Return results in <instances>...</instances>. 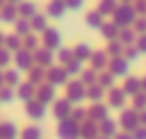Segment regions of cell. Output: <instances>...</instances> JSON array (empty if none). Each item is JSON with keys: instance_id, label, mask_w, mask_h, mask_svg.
<instances>
[{"instance_id": "obj_1", "label": "cell", "mask_w": 146, "mask_h": 139, "mask_svg": "<svg viewBox=\"0 0 146 139\" xmlns=\"http://www.w3.org/2000/svg\"><path fill=\"white\" fill-rule=\"evenodd\" d=\"M58 139H79V125L72 120H60L58 122Z\"/></svg>"}, {"instance_id": "obj_2", "label": "cell", "mask_w": 146, "mask_h": 139, "mask_svg": "<svg viewBox=\"0 0 146 139\" xmlns=\"http://www.w3.org/2000/svg\"><path fill=\"white\" fill-rule=\"evenodd\" d=\"M120 127H122L125 132H134L139 127V115H137V110H122L120 113Z\"/></svg>"}, {"instance_id": "obj_3", "label": "cell", "mask_w": 146, "mask_h": 139, "mask_svg": "<svg viewBox=\"0 0 146 139\" xmlns=\"http://www.w3.org/2000/svg\"><path fill=\"white\" fill-rule=\"evenodd\" d=\"M84 98H86V86L82 82H72L67 86V101L74 106V103H82Z\"/></svg>"}, {"instance_id": "obj_4", "label": "cell", "mask_w": 146, "mask_h": 139, "mask_svg": "<svg viewBox=\"0 0 146 139\" xmlns=\"http://www.w3.org/2000/svg\"><path fill=\"white\" fill-rule=\"evenodd\" d=\"M36 101L43 103V106L53 103V101H55V86H53V84H41V86H36Z\"/></svg>"}, {"instance_id": "obj_5", "label": "cell", "mask_w": 146, "mask_h": 139, "mask_svg": "<svg viewBox=\"0 0 146 139\" xmlns=\"http://www.w3.org/2000/svg\"><path fill=\"white\" fill-rule=\"evenodd\" d=\"M79 137H82V139H98V137H101L98 122H94V120L82 122V125H79Z\"/></svg>"}, {"instance_id": "obj_6", "label": "cell", "mask_w": 146, "mask_h": 139, "mask_svg": "<svg viewBox=\"0 0 146 139\" xmlns=\"http://www.w3.org/2000/svg\"><path fill=\"white\" fill-rule=\"evenodd\" d=\"M15 63H17V70H31V67H34V53L22 48V51H17Z\"/></svg>"}, {"instance_id": "obj_7", "label": "cell", "mask_w": 146, "mask_h": 139, "mask_svg": "<svg viewBox=\"0 0 146 139\" xmlns=\"http://www.w3.org/2000/svg\"><path fill=\"white\" fill-rule=\"evenodd\" d=\"M48 84H53V86H60V84H67V72H65V67H50L48 70Z\"/></svg>"}, {"instance_id": "obj_8", "label": "cell", "mask_w": 146, "mask_h": 139, "mask_svg": "<svg viewBox=\"0 0 146 139\" xmlns=\"http://www.w3.org/2000/svg\"><path fill=\"white\" fill-rule=\"evenodd\" d=\"M98 132H101V137H106V139H113V137L120 132V125L115 122V120L106 118L103 122H98Z\"/></svg>"}, {"instance_id": "obj_9", "label": "cell", "mask_w": 146, "mask_h": 139, "mask_svg": "<svg viewBox=\"0 0 146 139\" xmlns=\"http://www.w3.org/2000/svg\"><path fill=\"white\" fill-rule=\"evenodd\" d=\"M53 103H55L53 113H55L58 122H60V120H67V118H70V113H72V103H70L67 98H62V101H53Z\"/></svg>"}, {"instance_id": "obj_10", "label": "cell", "mask_w": 146, "mask_h": 139, "mask_svg": "<svg viewBox=\"0 0 146 139\" xmlns=\"http://www.w3.org/2000/svg\"><path fill=\"white\" fill-rule=\"evenodd\" d=\"M50 63H53V51H48V48L34 51V65H38V67H50Z\"/></svg>"}, {"instance_id": "obj_11", "label": "cell", "mask_w": 146, "mask_h": 139, "mask_svg": "<svg viewBox=\"0 0 146 139\" xmlns=\"http://www.w3.org/2000/svg\"><path fill=\"white\" fill-rule=\"evenodd\" d=\"M27 115L31 120H43L46 118V106L38 103V101H29L27 103Z\"/></svg>"}, {"instance_id": "obj_12", "label": "cell", "mask_w": 146, "mask_h": 139, "mask_svg": "<svg viewBox=\"0 0 146 139\" xmlns=\"http://www.w3.org/2000/svg\"><path fill=\"white\" fill-rule=\"evenodd\" d=\"M127 72H129L127 60H125V58H113V63H110V74H113V77H127Z\"/></svg>"}, {"instance_id": "obj_13", "label": "cell", "mask_w": 146, "mask_h": 139, "mask_svg": "<svg viewBox=\"0 0 146 139\" xmlns=\"http://www.w3.org/2000/svg\"><path fill=\"white\" fill-rule=\"evenodd\" d=\"M89 113V120H94V122H103V120L108 118V106H103V103H94L91 106V110Z\"/></svg>"}, {"instance_id": "obj_14", "label": "cell", "mask_w": 146, "mask_h": 139, "mask_svg": "<svg viewBox=\"0 0 146 139\" xmlns=\"http://www.w3.org/2000/svg\"><path fill=\"white\" fill-rule=\"evenodd\" d=\"M19 91H17V96H19V98L24 101V103H29V101H34V96H36V86L31 82H27V84H19Z\"/></svg>"}, {"instance_id": "obj_15", "label": "cell", "mask_w": 146, "mask_h": 139, "mask_svg": "<svg viewBox=\"0 0 146 139\" xmlns=\"http://www.w3.org/2000/svg\"><path fill=\"white\" fill-rule=\"evenodd\" d=\"M19 137V127L15 122H0V139H17Z\"/></svg>"}, {"instance_id": "obj_16", "label": "cell", "mask_w": 146, "mask_h": 139, "mask_svg": "<svg viewBox=\"0 0 146 139\" xmlns=\"http://www.w3.org/2000/svg\"><path fill=\"white\" fill-rule=\"evenodd\" d=\"M43 46L48 48V51H55V48L60 46V36L55 29H46L43 31Z\"/></svg>"}, {"instance_id": "obj_17", "label": "cell", "mask_w": 146, "mask_h": 139, "mask_svg": "<svg viewBox=\"0 0 146 139\" xmlns=\"http://www.w3.org/2000/svg\"><path fill=\"white\" fill-rule=\"evenodd\" d=\"M132 19H134V12H132L129 7L115 10V24H117V27H125V24H129Z\"/></svg>"}, {"instance_id": "obj_18", "label": "cell", "mask_w": 146, "mask_h": 139, "mask_svg": "<svg viewBox=\"0 0 146 139\" xmlns=\"http://www.w3.org/2000/svg\"><path fill=\"white\" fill-rule=\"evenodd\" d=\"M125 96H137L139 91H141V79L139 77H129V79L125 82Z\"/></svg>"}, {"instance_id": "obj_19", "label": "cell", "mask_w": 146, "mask_h": 139, "mask_svg": "<svg viewBox=\"0 0 146 139\" xmlns=\"http://www.w3.org/2000/svg\"><path fill=\"white\" fill-rule=\"evenodd\" d=\"M125 101H127L125 91H120V89H110V108L120 110V108H125Z\"/></svg>"}, {"instance_id": "obj_20", "label": "cell", "mask_w": 146, "mask_h": 139, "mask_svg": "<svg viewBox=\"0 0 146 139\" xmlns=\"http://www.w3.org/2000/svg\"><path fill=\"white\" fill-rule=\"evenodd\" d=\"M19 139H43V130L36 127V125H29L19 132Z\"/></svg>"}, {"instance_id": "obj_21", "label": "cell", "mask_w": 146, "mask_h": 139, "mask_svg": "<svg viewBox=\"0 0 146 139\" xmlns=\"http://www.w3.org/2000/svg\"><path fill=\"white\" fill-rule=\"evenodd\" d=\"M103 94H106V89H103L101 84H91V86L86 89V98H91V101H94V103H101Z\"/></svg>"}, {"instance_id": "obj_22", "label": "cell", "mask_w": 146, "mask_h": 139, "mask_svg": "<svg viewBox=\"0 0 146 139\" xmlns=\"http://www.w3.org/2000/svg\"><path fill=\"white\" fill-rule=\"evenodd\" d=\"M89 60H91V65H94V70H96V72H101V70L108 65V58L103 55V53H91V58H89Z\"/></svg>"}, {"instance_id": "obj_23", "label": "cell", "mask_w": 146, "mask_h": 139, "mask_svg": "<svg viewBox=\"0 0 146 139\" xmlns=\"http://www.w3.org/2000/svg\"><path fill=\"white\" fill-rule=\"evenodd\" d=\"M46 79V72H43V67H31L29 70V82L34 84V86H38L41 82Z\"/></svg>"}, {"instance_id": "obj_24", "label": "cell", "mask_w": 146, "mask_h": 139, "mask_svg": "<svg viewBox=\"0 0 146 139\" xmlns=\"http://www.w3.org/2000/svg\"><path fill=\"white\" fill-rule=\"evenodd\" d=\"M91 53H94V51H91L86 43H79L74 51H72V55H74L77 60H89V58H91Z\"/></svg>"}, {"instance_id": "obj_25", "label": "cell", "mask_w": 146, "mask_h": 139, "mask_svg": "<svg viewBox=\"0 0 146 139\" xmlns=\"http://www.w3.org/2000/svg\"><path fill=\"white\" fill-rule=\"evenodd\" d=\"M3 74H5V86H10V89L19 86V72L17 70H7V72H3Z\"/></svg>"}, {"instance_id": "obj_26", "label": "cell", "mask_w": 146, "mask_h": 139, "mask_svg": "<svg viewBox=\"0 0 146 139\" xmlns=\"http://www.w3.org/2000/svg\"><path fill=\"white\" fill-rule=\"evenodd\" d=\"M70 120H72V122H77V125H82V122H86V120H89V113L84 110V108H72Z\"/></svg>"}, {"instance_id": "obj_27", "label": "cell", "mask_w": 146, "mask_h": 139, "mask_svg": "<svg viewBox=\"0 0 146 139\" xmlns=\"http://www.w3.org/2000/svg\"><path fill=\"white\" fill-rule=\"evenodd\" d=\"M5 51H22V41L19 36H5Z\"/></svg>"}, {"instance_id": "obj_28", "label": "cell", "mask_w": 146, "mask_h": 139, "mask_svg": "<svg viewBox=\"0 0 146 139\" xmlns=\"http://www.w3.org/2000/svg\"><path fill=\"white\" fill-rule=\"evenodd\" d=\"M65 72H67V74H82V60H77V58H72L67 65H65Z\"/></svg>"}, {"instance_id": "obj_29", "label": "cell", "mask_w": 146, "mask_h": 139, "mask_svg": "<svg viewBox=\"0 0 146 139\" xmlns=\"http://www.w3.org/2000/svg\"><path fill=\"white\" fill-rule=\"evenodd\" d=\"M103 36H106L108 41H115V36H117V24H106V27H101Z\"/></svg>"}, {"instance_id": "obj_30", "label": "cell", "mask_w": 146, "mask_h": 139, "mask_svg": "<svg viewBox=\"0 0 146 139\" xmlns=\"http://www.w3.org/2000/svg\"><path fill=\"white\" fill-rule=\"evenodd\" d=\"M31 29H34V31H41V34H43V31H46V17L34 15V17H31Z\"/></svg>"}, {"instance_id": "obj_31", "label": "cell", "mask_w": 146, "mask_h": 139, "mask_svg": "<svg viewBox=\"0 0 146 139\" xmlns=\"http://www.w3.org/2000/svg\"><path fill=\"white\" fill-rule=\"evenodd\" d=\"M10 101H15V91L10 86H3L0 89V103H10Z\"/></svg>"}, {"instance_id": "obj_32", "label": "cell", "mask_w": 146, "mask_h": 139, "mask_svg": "<svg viewBox=\"0 0 146 139\" xmlns=\"http://www.w3.org/2000/svg\"><path fill=\"white\" fill-rule=\"evenodd\" d=\"M134 110L137 113L139 110H146V91H141V94L134 96Z\"/></svg>"}, {"instance_id": "obj_33", "label": "cell", "mask_w": 146, "mask_h": 139, "mask_svg": "<svg viewBox=\"0 0 146 139\" xmlns=\"http://www.w3.org/2000/svg\"><path fill=\"white\" fill-rule=\"evenodd\" d=\"M113 79H115V77L110 74V72H103V74L98 77V84L103 89H113Z\"/></svg>"}, {"instance_id": "obj_34", "label": "cell", "mask_w": 146, "mask_h": 139, "mask_svg": "<svg viewBox=\"0 0 146 139\" xmlns=\"http://www.w3.org/2000/svg\"><path fill=\"white\" fill-rule=\"evenodd\" d=\"M82 84H84V86H91V84H96V70L82 72Z\"/></svg>"}, {"instance_id": "obj_35", "label": "cell", "mask_w": 146, "mask_h": 139, "mask_svg": "<svg viewBox=\"0 0 146 139\" xmlns=\"http://www.w3.org/2000/svg\"><path fill=\"white\" fill-rule=\"evenodd\" d=\"M86 22H89V27H101V24H103L101 12H91V15L86 17Z\"/></svg>"}, {"instance_id": "obj_36", "label": "cell", "mask_w": 146, "mask_h": 139, "mask_svg": "<svg viewBox=\"0 0 146 139\" xmlns=\"http://www.w3.org/2000/svg\"><path fill=\"white\" fill-rule=\"evenodd\" d=\"M72 58H74V55H72V51H70V48H62V51L58 53V60H60L62 65H67V63H70Z\"/></svg>"}, {"instance_id": "obj_37", "label": "cell", "mask_w": 146, "mask_h": 139, "mask_svg": "<svg viewBox=\"0 0 146 139\" xmlns=\"http://www.w3.org/2000/svg\"><path fill=\"white\" fill-rule=\"evenodd\" d=\"M48 12H50L53 17H62V12H65V5H62V3H53L50 7H48Z\"/></svg>"}, {"instance_id": "obj_38", "label": "cell", "mask_w": 146, "mask_h": 139, "mask_svg": "<svg viewBox=\"0 0 146 139\" xmlns=\"http://www.w3.org/2000/svg\"><path fill=\"white\" fill-rule=\"evenodd\" d=\"M10 60H12L10 51H5V48H0V70H3V67H7V65H10Z\"/></svg>"}, {"instance_id": "obj_39", "label": "cell", "mask_w": 146, "mask_h": 139, "mask_svg": "<svg viewBox=\"0 0 146 139\" xmlns=\"http://www.w3.org/2000/svg\"><path fill=\"white\" fill-rule=\"evenodd\" d=\"M36 46H38V41H36L34 36H29V34L24 36V51H34Z\"/></svg>"}, {"instance_id": "obj_40", "label": "cell", "mask_w": 146, "mask_h": 139, "mask_svg": "<svg viewBox=\"0 0 146 139\" xmlns=\"http://www.w3.org/2000/svg\"><path fill=\"white\" fill-rule=\"evenodd\" d=\"M19 12H22L24 17H34L36 15V7H34L31 3H27V5H22V7H19Z\"/></svg>"}, {"instance_id": "obj_41", "label": "cell", "mask_w": 146, "mask_h": 139, "mask_svg": "<svg viewBox=\"0 0 146 139\" xmlns=\"http://www.w3.org/2000/svg\"><path fill=\"white\" fill-rule=\"evenodd\" d=\"M29 29H31V24H29V22H17V34H19V36H27Z\"/></svg>"}, {"instance_id": "obj_42", "label": "cell", "mask_w": 146, "mask_h": 139, "mask_svg": "<svg viewBox=\"0 0 146 139\" xmlns=\"http://www.w3.org/2000/svg\"><path fill=\"white\" fill-rule=\"evenodd\" d=\"M132 41H134V34H132V31H122V34H120V43H122V46H129Z\"/></svg>"}, {"instance_id": "obj_43", "label": "cell", "mask_w": 146, "mask_h": 139, "mask_svg": "<svg viewBox=\"0 0 146 139\" xmlns=\"http://www.w3.org/2000/svg\"><path fill=\"white\" fill-rule=\"evenodd\" d=\"M120 53H122V43H120V41H113V43H110V55L117 58Z\"/></svg>"}, {"instance_id": "obj_44", "label": "cell", "mask_w": 146, "mask_h": 139, "mask_svg": "<svg viewBox=\"0 0 146 139\" xmlns=\"http://www.w3.org/2000/svg\"><path fill=\"white\" fill-rule=\"evenodd\" d=\"M3 19H5V22H15V19H17V12L12 10V7L3 10Z\"/></svg>"}, {"instance_id": "obj_45", "label": "cell", "mask_w": 146, "mask_h": 139, "mask_svg": "<svg viewBox=\"0 0 146 139\" xmlns=\"http://www.w3.org/2000/svg\"><path fill=\"white\" fill-rule=\"evenodd\" d=\"M132 139H146V127H141V125H139V127L132 132Z\"/></svg>"}, {"instance_id": "obj_46", "label": "cell", "mask_w": 146, "mask_h": 139, "mask_svg": "<svg viewBox=\"0 0 146 139\" xmlns=\"http://www.w3.org/2000/svg\"><path fill=\"white\" fill-rule=\"evenodd\" d=\"M139 58V51L137 48H127V53H125V60L127 63H129V60H137Z\"/></svg>"}, {"instance_id": "obj_47", "label": "cell", "mask_w": 146, "mask_h": 139, "mask_svg": "<svg viewBox=\"0 0 146 139\" xmlns=\"http://www.w3.org/2000/svg\"><path fill=\"white\" fill-rule=\"evenodd\" d=\"M137 51H139V53H146V34L139 36V46H137Z\"/></svg>"}, {"instance_id": "obj_48", "label": "cell", "mask_w": 146, "mask_h": 139, "mask_svg": "<svg viewBox=\"0 0 146 139\" xmlns=\"http://www.w3.org/2000/svg\"><path fill=\"white\" fill-rule=\"evenodd\" d=\"M137 115H139V125H141V127H146V110H139Z\"/></svg>"}, {"instance_id": "obj_49", "label": "cell", "mask_w": 146, "mask_h": 139, "mask_svg": "<svg viewBox=\"0 0 146 139\" xmlns=\"http://www.w3.org/2000/svg\"><path fill=\"white\" fill-rule=\"evenodd\" d=\"M113 139H132V132H117Z\"/></svg>"}, {"instance_id": "obj_50", "label": "cell", "mask_w": 146, "mask_h": 139, "mask_svg": "<svg viewBox=\"0 0 146 139\" xmlns=\"http://www.w3.org/2000/svg\"><path fill=\"white\" fill-rule=\"evenodd\" d=\"M137 31L139 34H146V22H137Z\"/></svg>"}, {"instance_id": "obj_51", "label": "cell", "mask_w": 146, "mask_h": 139, "mask_svg": "<svg viewBox=\"0 0 146 139\" xmlns=\"http://www.w3.org/2000/svg\"><path fill=\"white\" fill-rule=\"evenodd\" d=\"M82 5V0H70V7H79Z\"/></svg>"}, {"instance_id": "obj_52", "label": "cell", "mask_w": 146, "mask_h": 139, "mask_svg": "<svg viewBox=\"0 0 146 139\" xmlns=\"http://www.w3.org/2000/svg\"><path fill=\"white\" fill-rule=\"evenodd\" d=\"M5 86V74H3V70H0V89Z\"/></svg>"}, {"instance_id": "obj_53", "label": "cell", "mask_w": 146, "mask_h": 139, "mask_svg": "<svg viewBox=\"0 0 146 139\" xmlns=\"http://www.w3.org/2000/svg\"><path fill=\"white\" fill-rule=\"evenodd\" d=\"M141 91H146V79H141Z\"/></svg>"}, {"instance_id": "obj_54", "label": "cell", "mask_w": 146, "mask_h": 139, "mask_svg": "<svg viewBox=\"0 0 146 139\" xmlns=\"http://www.w3.org/2000/svg\"><path fill=\"white\" fill-rule=\"evenodd\" d=\"M3 43H5V36H3V34H0V46H3Z\"/></svg>"}, {"instance_id": "obj_55", "label": "cell", "mask_w": 146, "mask_h": 139, "mask_svg": "<svg viewBox=\"0 0 146 139\" xmlns=\"http://www.w3.org/2000/svg\"><path fill=\"white\" fill-rule=\"evenodd\" d=\"M98 139H106V137H98Z\"/></svg>"}]
</instances>
